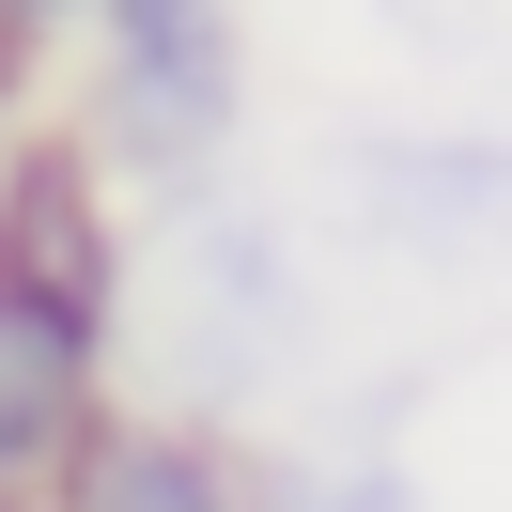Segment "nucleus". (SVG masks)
Segmentation results:
<instances>
[{
  "label": "nucleus",
  "mask_w": 512,
  "mask_h": 512,
  "mask_svg": "<svg viewBox=\"0 0 512 512\" xmlns=\"http://www.w3.org/2000/svg\"><path fill=\"white\" fill-rule=\"evenodd\" d=\"M94 94H78V140L140 187H202V171L249 140V32L233 0H94Z\"/></svg>",
  "instance_id": "f257e3e1"
},
{
  "label": "nucleus",
  "mask_w": 512,
  "mask_h": 512,
  "mask_svg": "<svg viewBox=\"0 0 512 512\" xmlns=\"http://www.w3.org/2000/svg\"><path fill=\"white\" fill-rule=\"evenodd\" d=\"M109 187L125 171L94 156L78 125H0V280L63 295V311H94L109 342H125V218H109Z\"/></svg>",
  "instance_id": "f03ea898"
},
{
  "label": "nucleus",
  "mask_w": 512,
  "mask_h": 512,
  "mask_svg": "<svg viewBox=\"0 0 512 512\" xmlns=\"http://www.w3.org/2000/svg\"><path fill=\"white\" fill-rule=\"evenodd\" d=\"M171 264H187V326H202V388H249L264 357L311 326V264H295V233L264 218V202H233L218 171L202 187H171Z\"/></svg>",
  "instance_id": "7ed1b4c3"
},
{
  "label": "nucleus",
  "mask_w": 512,
  "mask_h": 512,
  "mask_svg": "<svg viewBox=\"0 0 512 512\" xmlns=\"http://www.w3.org/2000/svg\"><path fill=\"white\" fill-rule=\"evenodd\" d=\"M32 512H280V466L218 419H156V404H109L94 435L63 450Z\"/></svg>",
  "instance_id": "20e7f679"
},
{
  "label": "nucleus",
  "mask_w": 512,
  "mask_h": 512,
  "mask_svg": "<svg viewBox=\"0 0 512 512\" xmlns=\"http://www.w3.org/2000/svg\"><path fill=\"white\" fill-rule=\"evenodd\" d=\"M94 419H109V326L0 280V512H32Z\"/></svg>",
  "instance_id": "39448f33"
},
{
  "label": "nucleus",
  "mask_w": 512,
  "mask_h": 512,
  "mask_svg": "<svg viewBox=\"0 0 512 512\" xmlns=\"http://www.w3.org/2000/svg\"><path fill=\"white\" fill-rule=\"evenodd\" d=\"M342 187H357V218L388 233V249H512V140H481V125H419V140H357L342 156Z\"/></svg>",
  "instance_id": "423d86ee"
},
{
  "label": "nucleus",
  "mask_w": 512,
  "mask_h": 512,
  "mask_svg": "<svg viewBox=\"0 0 512 512\" xmlns=\"http://www.w3.org/2000/svg\"><path fill=\"white\" fill-rule=\"evenodd\" d=\"M280 512H435V497L388 450H342V466H280Z\"/></svg>",
  "instance_id": "0eeeda50"
},
{
  "label": "nucleus",
  "mask_w": 512,
  "mask_h": 512,
  "mask_svg": "<svg viewBox=\"0 0 512 512\" xmlns=\"http://www.w3.org/2000/svg\"><path fill=\"white\" fill-rule=\"evenodd\" d=\"M32 63H47V47L16 32V16H0V125H16V94H32Z\"/></svg>",
  "instance_id": "6e6552de"
},
{
  "label": "nucleus",
  "mask_w": 512,
  "mask_h": 512,
  "mask_svg": "<svg viewBox=\"0 0 512 512\" xmlns=\"http://www.w3.org/2000/svg\"><path fill=\"white\" fill-rule=\"evenodd\" d=\"M0 16H16V32H32V47H63L78 16H94V0H0Z\"/></svg>",
  "instance_id": "1a4fd4ad"
}]
</instances>
